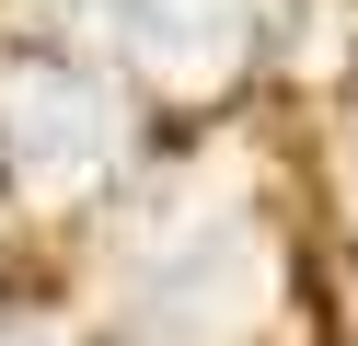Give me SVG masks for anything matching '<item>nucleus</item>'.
<instances>
[{"mask_svg":"<svg viewBox=\"0 0 358 346\" xmlns=\"http://www.w3.org/2000/svg\"><path fill=\"white\" fill-rule=\"evenodd\" d=\"M0 346H47V335H0Z\"/></svg>","mask_w":358,"mask_h":346,"instance_id":"f257e3e1","label":"nucleus"}]
</instances>
